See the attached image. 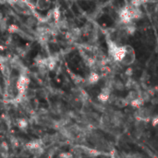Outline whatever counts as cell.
<instances>
[{
	"label": "cell",
	"mask_w": 158,
	"mask_h": 158,
	"mask_svg": "<svg viewBox=\"0 0 158 158\" xmlns=\"http://www.w3.org/2000/svg\"><path fill=\"white\" fill-rule=\"evenodd\" d=\"M8 3V0H0V5H4Z\"/></svg>",
	"instance_id": "obj_12"
},
{
	"label": "cell",
	"mask_w": 158,
	"mask_h": 158,
	"mask_svg": "<svg viewBox=\"0 0 158 158\" xmlns=\"http://www.w3.org/2000/svg\"><path fill=\"white\" fill-rule=\"evenodd\" d=\"M135 117L137 120L148 122L152 119V111L148 107L142 106L137 108V111L135 112Z\"/></svg>",
	"instance_id": "obj_1"
},
{
	"label": "cell",
	"mask_w": 158,
	"mask_h": 158,
	"mask_svg": "<svg viewBox=\"0 0 158 158\" xmlns=\"http://www.w3.org/2000/svg\"><path fill=\"white\" fill-rule=\"evenodd\" d=\"M0 150L3 151V152H8L9 150V146H8V143L7 142H1V144H0Z\"/></svg>",
	"instance_id": "obj_9"
},
{
	"label": "cell",
	"mask_w": 158,
	"mask_h": 158,
	"mask_svg": "<svg viewBox=\"0 0 158 158\" xmlns=\"http://www.w3.org/2000/svg\"><path fill=\"white\" fill-rule=\"evenodd\" d=\"M154 9V12H155L156 14H158V2L154 5V9Z\"/></svg>",
	"instance_id": "obj_11"
},
{
	"label": "cell",
	"mask_w": 158,
	"mask_h": 158,
	"mask_svg": "<svg viewBox=\"0 0 158 158\" xmlns=\"http://www.w3.org/2000/svg\"><path fill=\"white\" fill-rule=\"evenodd\" d=\"M112 86H113L116 90H117V91H122V90L124 89V83H123L121 81H119V80H115V81L112 82Z\"/></svg>",
	"instance_id": "obj_6"
},
{
	"label": "cell",
	"mask_w": 158,
	"mask_h": 158,
	"mask_svg": "<svg viewBox=\"0 0 158 158\" xmlns=\"http://www.w3.org/2000/svg\"><path fill=\"white\" fill-rule=\"evenodd\" d=\"M37 24H38V19L34 16L27 18V20H25V25L28 28H33L34 26H37Z\"/></svg>",
	"instance_id": "obj_5"
},
{
	"label": "cell",
	"mask_w": 158,
	"mask_h": 158,
	"mask_svg": "<svg viewBox=\"0 0 158 158\" xmlns=\"http://www.w3.org/2000/svg\"><path fill=\"white\" fill-rule=\"evenodd\" d=\"M3 20V14L0 12V22H1Z\"/></svg>",
	"instance_id": "obj_13"
},
{
	"label": "cell",
	"mask_w": 158,
	"mask_h": 158,
	"mask_svg": "<svg viewBox=\"0 0 158 158\" xmlns=\"http://www.w3.org/2000/svg\"><path fill=\"white\" fill-rule=\"evenodd\" d=\"M29 83H30V79L26 75L21 74L19 77V79L17 81V83H16L17 90H18L19 93H24V92L28 88V84Z\"/></svg>",
	"instance_id": "obj_3"
},
{
	"label": "cell",
	"mask_w": 158,
	"mask_h": 158,
	"mask_svg": "<svg viewBox=\"0 0 158 158\" xmlns=\"http://www.w3.org/2000/svg\"><path fill=\"white\" fill-rule=\"evenodd\" d=\"M99 80H100L99 74H98L97 72H95V71H92V72H91V74L89 75V77H88V79H87V81H88V83H90V84H95V83H97V82L99 81Z\"/></svg>",
	"instance_id": "obj_4"
},
{
	"label": "cell",
	"mask_w": 158,
	"mask_h": 158,
	"mask_svg": "<svg viewBox=\"0 0 158 158\" xmlns=\"http://www.w3.org/2000/svg\"><path fill=\"white\" fill-rule=\"evenodd\" d=\"M135 60H136L135 50L131 45H127V51H126V54L120 63L124 66H131L135 62Z\"/></svg>",
	"instance_id": "obj_2"
},
{
	"label": "cell",
	"mask_w": 158,
	"mask_h": 158,
	"mask_svg": "<svg viewBox=\"0 0 158 158\" xmlns=\"http://www.w3.org/2000/svg\"><path fill=\"white\" fill-rule=\"evenodd\" d=\"M58 156H60V157H68V156L70 157V156H72V155H71L70 153H61V154H59Z\"/></svg>",
	"instance_id": "obj_10"
},
{
	"label": "cell",
	"mask_w": 158,
	"mask_h": 158,
	"mask_svg": "<svg viewBox=\"0 0 158 158\" xmlns=\"http://www.w3.org/2000/svg\"><path fill=\"white\" fill-rule=\"evenodd\" d=\"M147 1H148V0H131L130 3H131V6H133V7L140 8L142 5L145 4Z\"/></svg>",
	"instance_id": "obj_7"
},
{
	"label": "cell",
	"mask_w": 158,
	"mask_h": 158,
	"mask_svg": "<svg viewBox=\"0 0 158 158\" xmlns=\"http://www.w3.org/2000/svg\"><path fill=\"white\" fill-rule=\"evenodd\" d=\"M18 126L20 129H26L28 127V121L25 119H19L18 120Z\"/></svg>",
	"instance_id": "obj_8"
}]
</instances>
